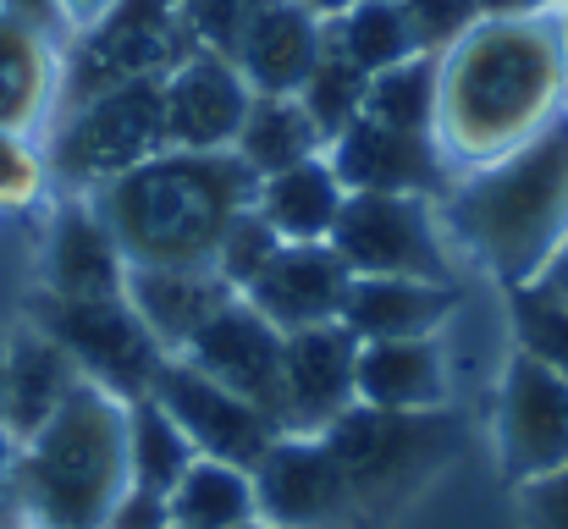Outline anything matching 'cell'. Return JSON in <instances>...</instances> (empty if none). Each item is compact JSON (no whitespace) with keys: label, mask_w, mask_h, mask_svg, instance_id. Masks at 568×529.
Segmentation results:
<instances>
[{"label":"cell","mask_w":568,"mask_h":529,"mask_svg":"<svg viewBox=\"0 0 568 529\" xmlns=\"http://www.w3.org/2000/svg\"><path fill=\"white\" fill-rule=\"evenodd\" d=\"M568 111L564 28L552 17H480L436 55V144L475 172L530 144Z\"/></svg>","instance_id":"1"},{"label":"cell","mask_w":568,"mask_h":529,"mask_svg":"<svg viewBox=\"0 0 568 529\" xmlns=\"http://www.w3.org/2000/svg\"><path fill=\"white\" fill-rule=\"evenodd\" d=\"M260 176L232 150H161L89 193L128 271H210Z\"/></svg>","instance_id":"2"},{"label":"cell","mask_w":568,"mask_h":529,"mask_svg":"<svg viewBox=\"0 0 568 529\" xmlns=\"http://www.w3.org/2000/svg\"><path fill=\"white\" fill-rule=\"evenodd\" d=\"M442 226L508 287H530L568 237V111L530 144L464 172L442 193Z\"/></svg>","instance_id":"3"},{"label":"cell","mask_w":568,"mask_h":529,"mask_svg":"<svg viewBox=\"0 0 568 529\" xmlns=\"http://www.w3.org/2000/svg\"><path fill=\"white\" fill-rule=\"evenodd\" d=\"M128 486V403L78 380L22 441V525L100 529Z\"/></svg>","instance_id":"4"},{"label":"cell","mask_w":568,"mask_h":529,"mask_svg":"<svg viewBox=\"0 0 568 529\" xmlns=\"http://www.w3.org/2000/svg\"><path fill=\"white\" fill-rule=\"evenodd\" d=\"M321 441L343 464V480L354 491V519H386L453 458L458 430L442 408L386 414V408L354 403L332 430H321Z\"/></svg>","instance_id":"5"},{"label":"cell","mask_w":568,"mask_h":529,"mask_svg":"<svg viewBox=\"0 0 568 529\" xmlns=\"http://www.w3.org/2000/svg\"><path fill=\"white\" fill-rule=\"evenodd\" d=\"M161 78H133V83H116L105 94H89V100L67 105V116H61V128L50 139L44 172L55 176L61 187L94 193L111 176L133 172L139 161L161 155L166 150V133H161Z\"/></svg>","instance_id":"6"},{"label":"cell","mask_w":568,"mask_h":529,"mask_svg":"<svg viewBox=\"0 0 568 529\" xmlns=\"http://www.w3.org/2000/svg\"><path fill=\"white\" fill-rule=\"evenodd\" d=\"M33 326L72 358V369L89 386H100L122 403L150 397L155 375L172 358L150 337V326L139 321V309L128 298H50V293H39Z\"/></svg>","instance_id":"7"},{"label":"cell","mask_w":568,"mask_h":529,"mask_svg":"<svg viewBox=\"0 0 568 529\" xmlns=\"http://www.w3.org/2000/svg\"><path fill=\"white\" fill-rule=\"evenodd\" d=\"M354 276H419L447 282V237L419 193H348L326 237Z\"/></svg>","instance_id":"8"},{"label":"cell","mask_w":568,"mask_h":529,"mask_svg":"<svg viewBox=\"0 0 568 529\" xmlns=\"http://www.w3.org/2000/svg\"><path fill=\"white\" fill-rule=\"evenodd\" d=\"M150 397L178 419V430L189 436V447L199 458L237 464L248 475L260 469V458L282 436V425L265 408H254L248 397L226 391L221 380H210L204 369H193L189 358H166V369L155 375V391Z\"/></svg>","instance_id":"9"},{"label":"cell","mask_w":568,"mask_h":529,"mask_svg":"<svg viewBox=\"0 0 568 529\" xmlns=\"http://www.w3.org/2000/svg\"><path fill=\"white\" fill-rule=\"evenodd\" d=\"M497 458L514 486L568 469V380L519 348L497 391Z\"/></svg>","instance_id":"10"},{"label":"cell","mask_w":568,"mask_h":529,"mask_svg":"<svg viewBox=\"0 0 568 529\" xmlns=\"http://www.w3.org/2000/svg\"><path fill=\"white\" fill-rule=\"evenodd\" d=\"M254 502L271 529H343L354 525V491L321 436H276L254 469Z\"/></svg>","instance_id":"11"},{"label":"cell","mask_w":568,"mask_h":529,"mask_svg":"<svg viewBox=\"0 0 568 529\" xmlns=\"http://www.w3.org/2000/svg\"><path fill=\"white\" fill-rule=\"evenodd\" d=\"M282 353H287V337L237 293L199 326V337L178 358H189L193 369H204L210 380L248 397L282 425Z\"/></svg>","instance_id":"12"},{"label":"cell","mask_w":568,"mask_h":529,"mask_svg":"<svg viewBox=\"0 0 568 529\" xmlns=\"http://www.w3.org/2000/svg\"><path fill=\"white\" fill-rule=\"evenodd\" d=\"M359 403V343L337 326L287 332L282 353V430L287 436H321Z\"/></svg>","instance_id":"13"},{"label":"cell","mask_w":568,"mask_h":529,"mask_svg":"<svg viewBox=\"0 0 568 529\" xmlns=\"http://www.w3.org/2000/svg\"><path fill=\"white\" fill-rule=\"evenodd\" d=\"M254 89L243 72L215 55V50H189L166 78H161V133L166 150H232L237 128L248 116Z\"/></svg>","instance_id":"14"},{"label":"cell","mask_w":568,"mask_h":529,"mask_svg":"<svg viewBox=\"0 0 568 529\" xmlns=\"http://www.w3.org/2000/svg\"><path fill=\"white\" fill-rule=\"evenodd\" d=\"M326 161L332 172L343 176L348 193H447L453 182V161L442 155L436 139L425 133H397V128H381L371 116H359L354 128H343L332 144H326Z\"/></svg>","instance_id":"15"},{"label":"cell","mask_w":568,"mask_h":529,"mask_svg":"<svg viewBox=\"0 0 568 529\" xmlns=\"http://www.w3.org/2000/svg\"><path fill=\"white\" fill-rule=\"evenodd\" d=\"M354 271L337 260L332 243H282L271 265L243 287V298L287 337L310 326H337Z\"/></svg>","instance_id":"16"},{"label":"cell","mask_w":568,"mask_h":529,"mask_svg":"<svg viewBox=\"0 0 568 529\" xmlns=\"http://www.w3.org/2000/svg\"><path fill=\"white\" fill-rule=\"evenodd\" d=\"M326 55V22L298 0H265L243 39L232 44V67L254 94H298L315 61Z\"/></svg>","instance_id":"17"},{"label":"cell","mask_w":568,"mask_h":529,"mask_svg":"<svg viewBox=\"0 0 568 529\" xmlns=\"http://www.w3.org/2000/svg\"><path fill=\"white\" fill-rule=\"evenodd\" d=\"M128 260L89 199L55 210L44 237V293L50 298H122Z\"/></svg>","instance_id":"18"},{"label":"cell","mask_w":568,"mask_h":529,"mask_svg":"<svg viewBox=\"0 0 568 529\" xmlns=\"http://www.w3.org/2000/svg\"><path fill=\"white\" fill-rule=\"evenodd\" d=\"M458 309L453 282H419V276H354L343 298V326L354 343H403V337H436Z\"/></svg>","instance_id":"19"},{"label":"cell","mask_w":568,"mask_h":529,"mask_svg":"<svg viewBox=\"0 0 568 529\" xmlns=\"http://www.w3.org/2000/svg\"><path fill=\"white\" fill-rule=\"evenodd\" d=\"M83 375L72 369V358L55 348L39 326L17 332L6 348H0V430L28 441L78 386Z\"/></svg>","instance_id":"20"},{"label":"cell","mask_w":568,"mask_h":529,"mask_svg":"<svg viewBox=\"0 0 568 529\" xmlns=\"http://www.w3.org/2000/svg\"><path fill=\"white\" fill-rule=\"evenodd\" d=\"M359 403L386 414H436L447 403V353L436 337L359 343Z\"/></svg>","instance_id":"21"},{"label":"cell","mask_w":568,"mask_h":529,"mask_svg":"<svg viewBox=\"0 0 568 529\" xmlns=\"http://www.w3.org/2000/svg\"><path fill=\"white\" fill-rule=\"evenodd\" d=\"M122 298L139 309V321L150 326V337L178 358L199 337V326L226 298H237V293L215 271H128Z\"/></svg>","instance_id":"22"},{"label":"cell","mask_w":568,"mask_h":529,"mask_svg":"<svg viewBox=\"0 0 568 529\" xmlns=\"http://www.w3.org/2000/svg\"><path fill=\"white\" fill-rule=\"evenodd\" d=\"M343 199H348V187L332 172L326 155L260 176V187H254V210L271 221V232L282 243H326L343 215Z\"/></svg>","instance_id":"23"},{"label":"cell","mask_w":568,"mask_h":529,"mask_svg":"<svg viewBox=\"0 0 568 529\" xmlns=\"http://www.w3.org/2000/svg\"><path fill=\"white\" fill-rule=\"evenodd\" d=\"M55 100H61L55 39L0 17V133L33 139V128H44Z\"/></svg>","instance_id":"24"},{"label":"cell","mask_w":568,"mask_h":529,"mask_svg":"<svg viewBox=\"0 0 568 529\" xmlns=\"http://www.w3.org/2000/svg\"><path fill=\"white\" fill-rule=\"evenodd\" d=\"M232 155L254 176H271V172L298 166V161L326 155V139H321V128L310 122V111L298 105V94H254V100H248V116H243V128H237Z\"/></svg>","instance_id":"25"},{"label":"cell","mask_w":568,"mask_h":529,"mask_svg":"<svg viewBox=\"0 0 568 529\" xmlns=\"http://www.w3.org/2000/svg\"><path fill=\"white\" fill-rule=\"evenodd\" d=\"M166 508H172V525L183 529H243L260 519L254 475L237 464H215V458H193L189 475L172 486Z\"/></svg>","instance_id":"26"},{"label":"cell","mask_w":568,"mask_h":529,"mask_svg":"<svg viewBox=\"0 0 568 529\" xmlns=\"http://www.w3.org/2000/svg\"><path fill=\"white\" fill-rule=\"evenodd\" d=\"M326 44L343 61H354L365 78L419 55V39H414V22H408L403 0H354L348 11H337L326 22Z\"/></svg>","instance_id":"27"},{"label":"cell","mask_w":568,"mask_h":529,"mask_svg":"<svg viewBox=\"0 0 568 529\" xmlns=\"http://www.w3.org/2000/svg\"><path fill=\"white\" fill-rule=\"evenodd\" d=\"M193 458H199V452L189 447V436L178 430V419H172L155 397L128 403V480H133L139 491L172 497V486L189 475Z\"/></svg>","instance_id":"28"},{"label":"cell","mask_w":568,"mask_h":529,"mask_svg":"<svg viewBox=\"0 0 568 529\" xmlns=\"http://www.w3.org/2000/svg\"><path fill=\"white\" fill-rule=\"evenodd\" d=\"M365 116L397 133L436 139V55H408L365 83Z\"/></svg>","instance_id":"29"},{"label":"cell","mask_w":568,"mask_h":529,"mask_svg":"<svg viewBox=\"0 0 568 529\" xmlns=\"http://www.w3.org/2000/svg\"><path fill=\"white\" fill-rule=\"evenodd\" d=\"M365 83H371V78L326 44V55L315 61V72H310L304 89H298V105L310 111V122L321 128L326 144H332L343 128H354V122L365 116Z\"/></svg>","instance_id":"30"},{"label":"cell","mask_w":568,"mask_h":529,"mask_svg":"<svg viewBox=\"0 0 568 529\" xmlns=\"http://www.w3.org/2000/svg\"><path fill=\"white\" fill-rule=\"evenodd\" d=\"M514 337H519V353L541 358L547 369H558L568 380V304L541 293L536 282L530 287H514Z\"/></svg>","instance_id":"31"},{"label":"cell","mask_w":568,"mask_h":529,"mask_svg":"<svg viewBox=\"0 0 568 529\" xmlns=\"http://www.w3.org/2000/svg\"><path fill=\"white\" fill-rule=\"evenodd\" d=\"M276 248H282V237H276V232H271V221L248 204V210L226 226V237H221V248H215V265H210V271H215L232 293H243V287L271 265V254H276Z\"/></svg>","instance_id":"32"},{"label":"cell","mask_w":568,"mask_h":529,"mask_svg":"<svg viewBox=\"0 0 568 529\" xmlns=\"http://www.w3.org/2000/svg\"><path fill=\"white\" fill-rule=\"evenodd\" d=\"M265 0H183V22H189V44L193 50H215L232 61V44L243 39L248 17Z\"/></svg>","instance_id":"33"},{"label":"cell","mask_w":568,"mask_h":529,"mask_svg":"<svg viewBox=\"0 0 568 529\" xmlns=\"http://www.w3.org/2000/svg\"><path fill=\"white\" fill-rule=\"evenodd\" d=\"M403 11L414 22L419 55H447L480 22V6L475 0H403Z\"/></svg>","instance_id":"34"},{"label":"cell","mask_w":568,"mask_h":529,"mask_svg":"<svg viewBox=\"0 0 568 529\" xmlns=\"http://www.w3.org/2000/svg\"><path fill=\"white\" fill-rule=\"evenodd\" d=\"M39 187H44V155L33 150V139L0 133V210L33 204Z\"/></svg>","instance_id":"35"},{"label":"cell","mask_w":568,"mask_h":529,"mask_svg":"<svg viewBox=\"0 0 568 529\" xmlns=\"http://www.w3.org/2000/svg\"><path fill=\"white\" fill-rule=\"evenodd\" d=\"M514 491H519V519H525V529H568V469H552L541 480H525Z\"/></svg>","instance_id":"36"},{"label":"cell","mask_w":568,"mask_h":529,"mask_svg":"<svg viewBox=\"0 0 568 529\" xmlns=\"http://www.w3.org/2000/svg\"><path fill=\"white\" fill-rule=\"evenodd\" d=\"M100 529H172V508H166V497L128 486V491L116 497V508L105 513V525Z\"/></svg>","instance_id":"37"},{"label":"cell","mask_w":568,"mask_h":529,"mask_svg":"<svg viewBox=\"0 0 568 529\" xmlns=\"http://www.w3.org/2000/svg\"><path fill=\"white\" fill-rule=\"evenodd\" d=\"M0 17H11V22H22V28L44 33V39H61V33L72 28L67 0H0Z\"/></svg>","instance_id":"38"},{"label":"cell","mask_w":568,"mask_h":529,"mask_svg":"<svg viewBox=\"0 0 568 529\" xmlns=\"http://www.w3.org/2000/svg\"><path fill=\"white\" fill-rule=\"evenodd\" d=\"M22 519V441L0 430V525Z\"/></svg>","instance_id":"39"},{"label":"cell","mask_w":568,"mask_h":529,"mask_svg":"<svg viewBox=\"0 0 568 529\" xmlns=\"http://www.w3.org/2000/svg\"><path fill=\"white\" fill-rule=\"evenodd\" d=\"M480 17H552L568 0H475Z\"/></svg>","instance_id":"40"},{"label":"cell","mask_w":568,"mask_h":529,"mask_svg":"<svg viewBox=\"0 0 568 529\" xmlns=\"http://www.w3.org/2000/svg\"><path fill=\"white\" fill-rule=\"evenodd\" d=\"M536 287H541V293H552V298H564V304H568V237L558 243V254H552V260L541 265Z\"/></svg>","instance_id":"41"},{"label":"cell","mask_w":568,"mask_h":529,"mask_svg":"<svg viewBox=\"0 0 568 529\" xmlns=\"http://www.w3.org/2000/svg\"><path fill=\"white\" fill-rule=\"evenodd\" d=\"M116 0H67V17H72V33H83V28H94L105 11H111Z\"/></svg>","instance_id":"42"},{"label":"cell","mask_w":568,"mask_h":529,"mask_svg":"<svg viewBox=\"0 0 568 529\" xmlns=\"http://www.w3.org/2000/svg\"><path fill=\"white\" fill-rule=\"evenodd\" d=\"M298 6H310V11L321 17V22H332V17H337V11H348L354 0H298Z\"/></svg>","instance_id":"43"},{"label":"cell","mask_w":568,"mask_h":529,"mask_svg":"<svg viewBox=\"0 0 568 529\" xmlns=\"http://www.w3.org/2000/svg\"><path fill=\"white\" fill-rule=\"evenodd\" d=\"M558 28H564V61H568V6L558 11Z\"/></svg>","instance_id":"44"},{"label":"cell","mask_w":568,"mask_h":529,"mask_svg":"<svg viewBox=\"0 0 568 529\" xmlns=\"http://www.w3.org/2000/svg\"><path fill=\"white\" fill-rule=\"evenodd\" d=\"M243 529H271V525H265V519H254V525H243Z\"/></svg>","instance_id":"45"},{"label":"cell","mask_w":568,"mask_h":529,"mask_svg":"<svg viewBox=\"0 0 568 529\" xmlns=\"http://www.w3.org/2000/svg\"><path fill=\"white\" fill-rule=\"evenodd\" d=\"M0 529H17V525H0Z\"/></svg>","instance_id":"46"},{"label":"cell","mask_w":568,"mask_h":529,"mask_svg":"<svg viewBox=\"0 0 568 529\" xmlns=\"http://www.w3.org/2000/svg\"><path fill=\"white\" fill-rule=\"evenodd\" d=\"M172 529H183V525H172Z\"/></svg>","instance_id":"47"}]
</instances>
